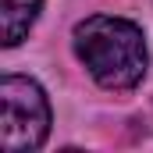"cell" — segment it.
I'll return each instance as SVG.
<instances>
[{
  "mask_svg": "<svg viewBox=\"0 0 153 153\" xmlns=\"http://www.w3.org/2000/svg\"><path fill=\"white\" fill-rule=\"evenodd\" d=\"M71 43H75V57L103 89H114V93L135 89L146 78V68H150L146 36L128 18L93 14L75 25Z\"/></svg>",
  "mask_w": 153,
  "mask_h": 153,
  "instance_id": "obj_1",
  "label": "cell"
},
{
  "mask_svg": "<svg viewBox=\"0 0 153 153\" xmlns=\"http://www.w3.org/2000/svg\"><path fill=\"white\" fill-rule=\"evenodd\" d=\"M50 135V100L36 78L4 75L0 82V143L7 153L39 150Z\"/></svg>",
  "mask_w": 153,
  "mask_h": 153,
  "instance_id": "obj_2",
  "label": "cell"
},
{
  "mask_svg": "<svg viewBox=\"0 0 153 153\" xmlns=\"http://www.w3.org/2000/svg\"><path fill=\"white\" fill-rule=\"evenodd\" d=\"M43 0H0V36L4 46H18L36 25Z\"/></svg>",
  "mask_w": 153,
  "mask_h": 153,
  "instance_id": "obj_3",
  "label": "cell"
}]
</instances>
